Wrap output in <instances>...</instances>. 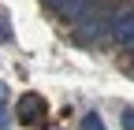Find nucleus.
Instances as JSON below:
<instances>
[{
  "label": "nucleus",
  "instance_id": "f257e3e1",
  "mask_svg": "<svg viewBox=\"0 0 134 130\" xmlns=\"http://www.w3.org/2000/svg\"><path fill=\"white\" fill-rule=\"evenodd\" d=\"M112 8L108 0H90L86 11H82V19L75 22V41H97L100 34H112Z\"/></svg>",
  "mask_w": 134,
  "mask_h": 130
},
{
  "label": "nucleus",
  "instance_id": "f03ea898",
  "mask_svg": "<svg viewBox=\"0 0 134 130\" xmlns=\"http://www.w3.org/2000/svg\"><path fill=\"white\" fill-rule=\"evenodd\" d=\"M112 37H115V45L134 48V8H119L112 15Z\"/></svg>",
  "mask_w": 134,
  "mask_h": 130
},
{
  "label": "nucleus",
  "instance_id": "7ed1b4c3",
  "mask_svg": "<svg viewBox=\"0 0 134 130\" xmlns=\"http://www.w3.org/2000/svg\"><path fill=\"white\" fill-rule=\"evenodd\" d=\"M41 115H45V97L26 93L23 101H19V123L23 126H34V123H41Z\"/></svg>",
  "mask_w": 134,
  "mask_h": 130
},
{
  "label": "nucleus",
  "instance_id": "20e7f679",
  "mask_svg": "<svg viewBox=\"0 0 134 130\" xmlns=\"http://www.w3.org/2000/svg\"><path fill=\"white\" fill-rule=\"evenodd\" d=\"M82 130H104V126H100L97 115H86V119H82Z\"/></svg>",
  "mask_w": 134,
  "mask_h": 130
},
{
  "label": "nucleus",
  "instance_id": "39448f33",
  "mask_svg": "<svg viewBox=\"0 0 134 130\" xmlns=\"http://www.w3.org/2000/svg\"><path fill=\"white\" fill-rule=\"evenodd\" d=\"M8 37H11V30H8V15L0 11V41H8Z\"/></svg>",
  "mask_w": 134,
  "mask_h": 130
},
{
  "label": "nucleus",
  "instance_id": "423d86ee",
  "mask_svg": "<svg viewBox=\"0 0 134 130\" xmlns=\"http://www.w3.org/2000/svg\"><path fill=\"white\" fill-rule=\"evenodd\" d=\"M45 4H48V8H56V15H63V11H67V4H71V0H45Z\"/></svg>",
  "mask_w": 134,
  "mask_h": 130
},
{
  "label": "nucleus",
  "instance_id": "0eeeda50",
  "mask_svg": "<svg viewBox=\"0 0 134 130\" xmlns=\"http://www.w3.org/2000/svg\"><path fill=\"white\" fill-rule=\"evenodd\" d=\"M123 130H134V108L123 111Z\"/></svg>",
  "mask_w": 134,
  "mask_h": 130
},
{
  "label": "nucleus",
  "instance_id": "6e6552de",
  "mask_svg": "<svg viewBox=\"0 0 134 130\" xmlns=\"http://www.w3.org/2000/svg\"><path fill=\"white\" fill-rule=\"evenodd\" d=\"M4 97H8V86H4V82H0V101H4Z\"/></svg>",
  "mask_w": 134,
  "mask_h": 130
},
{
  "label": "nucleus",
  "instance_id": "1a4fd4ad",
  "mask_svg": "<svg viewBox=\"0 0 134 130\" xmlns=\"http://www.w3.org/2000/svg\"><path fill=\"white\" fill-rule=\"evenodd\" d=\"M4 126H8V119H4V111H0V130H4Z\"/></svg>",
  "mask_w": 134,
  "mask_h": 130
}]
</instances>
